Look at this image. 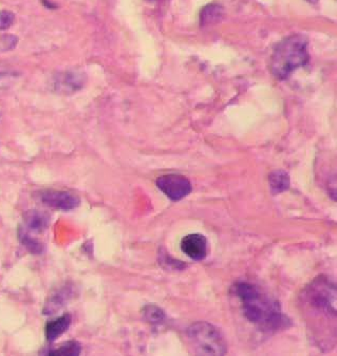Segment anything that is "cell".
<instances>
[{
	"mask_svg": "<svg viewBox=\"0 0 337 356\" xmlns=\"http://www.w3.org/2000/svg\"><path fill=\"white\" fill-rule=\"evenodd\" d=\"M186 337L190 348L199 355H224L227 352V343L220 329L207 321L192 323Z\"/></svg>",
	"mask_w": 337,
	"mask_h": 356,
	"instance_id": "3957f363",
	"label": "cell"
},
{
	"mask_svg": "<svg viewBox=\"0 0 337 356\" xmlns=\"http://www.w3.org/2000/svg\"><path fill=\"white\" fill-rule=\"evenodd\" d=\"M83 81H84V79H83L82 75L77 74V73H62L56 79V89L63 93L74 92V91L82 88Z\"/></svg>",
	"mask_w": 337,
	"mask_h": 356,
	"instance_id": "ba28073f",
	"label": "cell"
},
{
	"mask_svg": "<svg viewBox=\"0 0 337 356\" xmlns=\"http://www.w3.org/2000/svg\"><path fill=\"white\" fill-rule=\"evenodd\" d=\"M221 17H222V8L215 5L208 6L201 13V24L206 26V24H214Z\"/></svg>",
	"mask_w": 337,
	"mask_h": 356,
	"instance_id": "5bb4252c",
	"label": "cell"
},
{
	"mask_svg": "<svg viewBox=\"0 0 337 356\" xmlns=\"http://www.w3.org/2000/svg\"><path fill=\"white\" fill-rule=\"evenodd\" d=\"M181 250L192 260L205 259L208 251V242L202 234H190L181 241Z\"/></svg>",
	"mask_w": 337,
	"mask_h": 356,
	"instance_id": "52a82bcc",
	"label": "cell"
},
{
	"mask_svg": "<svg viewBox=\"0 0 337 356\" xmlns=\"http://www.w3.org/2000/svg\"><path fill=\"white\" fill-rule=\"evenodd\" d=\"M18 237H19L20 242L24 244L31 253L33 254H42L44 251V246L42 243L31 237L30 233H28L26 229H19V233H18Z\"/></svg>",
	"mask_w": 337,
	"mask_h": 356,
	"instance_id": "7c38bea8",
	"label": "cell"
},
{
	"mask_svg": "<svg viewBox=\"0 0 337 356\" xmlns=\"http://www.w3.org/2000/svg\"><path fill=\"white\" fill-rule=\"evenodd\" d=\"M234 291L240 299L243 314L247 321L261 331L274 333L288 327L289 319L282 312L279 301L263 289L241 282L235 284Z\"/></svg>",
	"mask_w": 337,
	"mask_h": 356,
	"instance_id": "6da1fadb",
	"label": "cell"
},
{
	"mask_svg": "<svg viewBox=\"0 0 337 356\" xmlns=\"http://www.w3.org/2000/svg\"><path fill=\"white\" fill-rule=\"evenodd\" d=\"M24 223L26 231L42 233L49 225V217L46 213L38 211H29L24 213Z\"/></svg>",
	"mask_w": 337,
	"mask_h": 356,
	"instance_id": "30bf717a",
	"label": "cell"
},
{
	"mask_svg": "<svg viewBox=\"0 0 337 356\" xmlns=\"http://www.w3.org/2000/svg\"><path fill=\"white\" fill-rule=\"evenodd\" d=\"M82 351V347L80 343L76 341H67V343H63L62 346L58 348V349L51 350L48 352L49 355H79Z\"/></svg>",
	"mask_w": 337,
	"mask_h": 356,
	"instance_id": "9a60e30c",
	"label": "cell"
},
{
	"mask_svg": "<svg viewBox=\"0 0 337 356\" xmlns=\"http://www.w3.org/2000/svg\"><path fill=\"white\" fill-rule=\"evenodd\" d=\"M157 186L172 201L182 200L192 191L190 180L176 174L160 177L157 180Z\"/></svg>",
	"mask_w": 337,
	"mask_h": 356,
	"instance_id": "5b68a950",
	"label": "cell"
},
{
	"mask_svg": "<svg viewBox=\"0 0 337 356\" xmlns=\"http://www.w3.org/2000/svg\"><path fill=\"white\" fill-rule=\"evenodd\" d=\"M14 73L12 72L9 69L6 68L3 65H0V85L3 84V83H6V81H10V79H13Z\"/></svg>",
	"mask_w": 337,
	"mask_h": 356,
	"instance_id": "ac0fdd59",
	"label": "cell"
},
{
	"mask_svg": "<svg viewBox=\"0 0 337 356\" xmlns=\"http://www.w3.org/2000/svg\"><path fill=\"white\" fill-rule=\"evenodd\" d=\"M15 16L10 11H0V30L9 29L13 24Z\"/></svg>",
	"mask_w": 337,
	"mask_h": 356,
	"instance_id": "e0dca14e",
	"label": "cell"
},
{
	"mask_svg": "<svg viewBox=\"0 0 337 356\" xmlns=\"http://www.w3.org/2000/svg\"><path fill=\"white\" fill-rule=\"evenodd\" d=\"M144 316H145L146 321L152 325H161L166 319L164 311L154 305H148L144 308Z\"/></svg>",
	"mask_w": 337,
	"mask_h": 356,
	"instance_id": "4fadbf2b",
	"label": "cell"
},
{
	"mask_svg": "<svg viewBox=\"0 0 337 356\" xmlns=\"http://www.w3.org/2000/svg\"><path fill=\"white\" fill-rule=\"evenodd\" d=\"M306 304L329 317L336 315V288L324 277L314 280L306 289Z\"/></svg>",
	"mask_w": 337,
	"mask_h": 356,
	"instance_id": "277c9868",
	"label": "cell"
},
{
	"mask_svg": "<svg viewBox=\"0 0 337 356\" xmlns=\"http://www.w3.org/2000/svg\"><path fill=\"white\" fill-rule=\"evenodd\" d=\"M72 318L70 314H65L63 316L58 317L56 321H50L46 325V337L48 341H52L58 339L60 335L64 334L68 331L70 327Z\"/></svg>",
	"mask_w": 337,
	"mask_h": 356,
	"instance_id": "9c48e42d",
	"label": "cell"
},
{
	"mask_svg": "<svg viewBox=\"0 0 337 356\" xmlns=\"http://www.w3.org/2000/svg\"><path fill=\"white\" fill-rule=\"evenodd\" d=\"M38 197L47 207L60 209V211H71L76 209L81 202L79 197L71 194L69 191H54V189L40 191Z\"/></svg>",
	"mask_w": 337,
	"mask_h": 356,
	"instance_id": "8992f818",
	"label": "cell"
},
{
	"mask_svg": "<svg viewBox=\"0 0 337 356\" xmlns=\"http://www.w3.org/2000/svg\"><path fill=\"white\" fill-rule=\"evenodd\" d=\"M310 60L308 40L304 35L284 38L274 49L271 58V71L278 79H286L294 70L306 66Z\"/></svg>",
	"mask_w": 337,
	"mask_h": 356,
	"instance_id": "7a4b0ae2",
	"label": "cell"
},
{
	"mask_svg": "<svg viewBox=\"0 0 337 356\" xmlns=\"http://www.w3.org/2000/svg\"><path fill=\"white\" fill-rule=\"evenodd\" d=\"M17 38L13 35H0V52L11 50L17 44Z\"/></svg>",
	"mask_w": 337,
	"mask_h": 356,
	"instance_id": "2e32d148",
	"label": "cell"
},
{
	"mask_svg": "<svg viewBox=\"0 0 337 356\" xmlns=\"http://www.w3.org/2000/svg\"><path fill=\"white\" fill-rule=\"evenodd\" d=\"M270 185H271L272 191L274 194L282 193L289 189L290 178L287 172L283 170H275L270 175Z\"/></svg>",
	"mask_w": 337,
	"mask_h": 356,
	"instance_id": "8fae6325",
	"label": "cell"
}]
</instances>
